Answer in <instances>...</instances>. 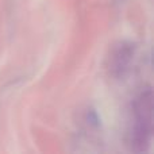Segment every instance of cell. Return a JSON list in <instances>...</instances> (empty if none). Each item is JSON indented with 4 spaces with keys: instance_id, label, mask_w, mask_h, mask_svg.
<instances>
[{
    "instance_id": "cell-1",
    "label": "cell",
    "mask_w": 154,
    "mask_h": 154,
    "mask_svg": "<svg viewBox=\"0 0 154 154\" xmlns=\"http://www.w3.org/2000/svg\"><path fill=\"white\" fill-rule=\"evenodd\" d=\"M153 138V91L143 89L131 104L127 128V145L131 152L145 153Z\"/></svg>"
},
{
    "instance_id": "cell-2",
    "label": "cell",
    "mask_w": 154,
    "mask_h": 154,
    "mask_svg": "<svg viewBox=\"0 0 154 154\" xmlns=\"http://www.w3.org/2000/svg\"><path fill=\"white\" fill-rule=\"evenodd\" d=\"M134 48L133 43L122 42L112 50L109 57V70L115 77H123L130 69L131 61L134 58Z\"/></svg>"
}]
</instances>
